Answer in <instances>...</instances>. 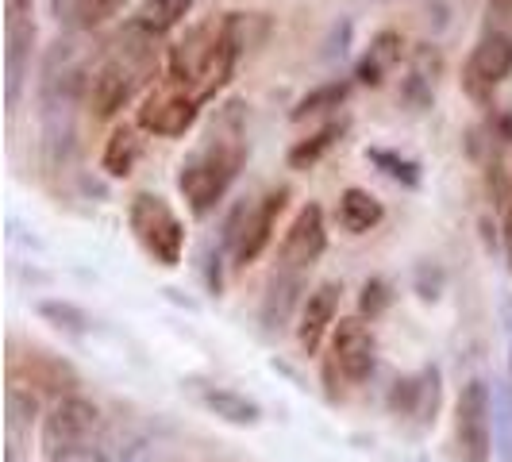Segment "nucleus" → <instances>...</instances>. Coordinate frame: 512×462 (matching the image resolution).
<instances>
[{"label":"nucleus","mask_w":512,"mask_h":462,"mask_svg":"<svg viewBox=\"0 0 512 462\" xmlns=\"http://www.w3.org/2000/svg\"><path fill=\"white\" fill-rule=\"evenodd\" d=\"M343 135H347V120H332V124H324L320 131H312L308 139L293 143L285 158H289V166H293V170H308V166H316L324 154L332 151Z\"/></svg>","instance_id":"20"},{"label":"nucleus","mask_w":512,"mask_h":462,"mask_svg":"<svg viewBox=\"0 0 512 462\" xmlns=\"http://www.w3.org/2000/svg\"><path fill=\"white\" fill-rule=\"evenodd\" d=\"M401 54H405V39L397 31H378L374 43H370V51L362 54L355 77H359L362 85H382L385 77L393 74V66L401 62Z\"/></svg>","instance_id":"18"},{"label":"nucleus","mask_w":512,"mask_h":462,"mask_svg":"<svg viewBox=\"0 0 512 462\" xmlns=\"http://www.w3.org/2000/svg\"><path fill=\"white\" fill-rule=\"evenodd\" d=\"M201 108H205V97L197 89H189L178 77L162 74L143 93L139 112H135V124L147 131V135L178 139V135H185V131L201 120Z\"/></svg>","instance_id":"4"},{"label":"nucleus","mask_w":512,"mask_h":462,"mask_svg":"<svg viewBox=\"0 0 512 462\" xmlns=\"http://www.w3.org/2000/svg\"><path fill=\"white\" fill-rule=\"evenodd\" d=\"M501 239H505V255H509V270H512V174H509V201H505V228H501Z\"/></svg>","instance_id":"29"},{"label":"nucleus","mask_w":512,"mask_h":462,"mask_svg":"<svg viewBox=\"0 0 512 462\" xmlns=\"http://www.w3.org/2000/svg\"><path fill=\"white\" fill-rule=\"evenodd\" d=\"M305 278L308 274H297V270H282L274 266V278L266 285V297H262V308H258V320L266 335H282L289 328V316L293 308L305 305L301 293H305Z\"/></svg>","instance_id":"12"},{"label":"nucleus","mask_w":512,"mask_h":462,"mask_svg":"<svg viewBox=\"0 0 512 462\" xmlns=\"http://www.w3.org/2000/svg\"><path fill=\"white\" fill-rule=\"evenodd\" d=\"M366 158H370V162L382 170L385 178L401 181L405 189H416V185H420V166H416L412 158H401V154L385 151V147H374V151H366Z\"/></svg>","instance_id":"24"},{"label":"nucleus","mask_w":512,"mask_h":462,"mask_svg":"<svg viewBox=\"0 0 512 462\" xmlns=\"http://www.w3.org/2000/svg\"><path fill=\"white\" fill-rule=\"evenodd\" d=\"M324 251H328V220H324V208L316 205V201H308L293 216V224L285 228L282 247H278V266L308 274L324 258Z\"/></svg>","instance_id":"10"},{"label":"nucleus","mask_w":512,"mask_h":462,"mask_svg":"<svg viewBox=\"0 0 512 462\" xmlns=\"http://www.w3.org/2000/svg\"><path fill=\"white\" fill-rule=\"evenodd\" d=\"M158 74V39H147L139 31L124 27V35L112 43V51L89 77V112L97 120H112L128 108Z\"/></svg>","instance_id":"2"},{"label":"nucleus","mask_w":512,"mask_h":462,"mask_svg":"<svg viewBox=\"0 0 512 462\" xmlns=\"http://www.w3.org/2000/svg\"><path fill=\"white\" fill-rule=\"evenodd\" d=\"M35 312H39V320H47L51 328H58V332H66V335H89L93 332L89 312H85L81 305H74V301L47 297V301H39V305H35Z\"/></svg>","instance_id":"21"},{"label":"nucleus","mask_w":512,"mask_h":462,"mask_svg":"<svg viewBox=\"0 0 512 462\" xmlns=\"http://www.w3.org/2000/svg\"><path fill=\"white\" fill-rule=\"evenodd\" d=\"M243 162H247V112L243 101H228L224 108H216L201 143L185 154L178 170L181 197L197 220L212 216L216 205L228 197Z\"/></svg>","instance_id":"1"},{"label":"nucleus","mask_w":512,"mask_h":462,"mask_svg":"<svg viewBox=\"0 0 512 462\" xmlns=\"http://www.w3.org/2000/svg\"><path fill=\"white\" fill-rule=\"evenodd\" d=\"M335 220H339V228L347 231V235H366V231H374L385 220V205L370 193V189L351 185V189L339 193Z\"/></svg>","instance_id":"16"},{"label":"nucleus","mask_w":512,"mask_h":462,"mask_svg":"<svg viewBox=\"0 0 512 462\" xmlns=\"http://www.w3.org/2000/svg\"><path fill=\"white\" fill-rule=\"evenodd\" d=\"M197 8V0H143L135 12H131L128 27L147 35V39H166L170 31H178L189 12Z\"/></svg>","instance_id":"15"},{"label":"nucleus","mask_w":512,"mask_h":462,"mask_svg":"<svg viewBox=\"0 0 512 462\" xmlns=\"http://www.w3.org/2000/svg\"><path fill=\"white\" fill-rule=\"evenodd\" d=\"M101 428V409L81 397V393H66L58 397L47 416H43V428H39V451L47 459H58L66 451H77L85 443H93V432Z\"/></svg>","instance_id":"6"},{"label":"nucleus","mask_w":512,"mask_h":462,"mask_svg":"<svg viewBox=\"0 0 512 462\" xmlns=\"http://www.w3.org/2000/svg\"><path fill=\"white\" fill-rule=\"evenodd\" d=\"M509 77H512V35L501 31V27H493V31H486L474 43V51L466 54L462 93L474 104H489Z\"/></svg>","instance_id":"7"},{"label":"nucleus","mask_w":512,"mask_h":462,"mask_svg":"<svg viewBox=\"0 0 512 462\" xmlns=\"http://www.w3.org/2000/svg\"><path fill=\"white\" fill-rule=\"evenodd\" d=\"M497 312H501V332H505V347H509V382H512V293H501Z\"/></svg>","instance_id":"28"},{"label":"nucleus","mask_w":512,"mask_h":462,"mask_svg":"<svg viewBox=\"0 0 512 462\" xmlns=\"http://www.w3.org/2000/svg\"><path fill=\"white\" fill-rule=\"evenodd\" d=\"M193 397L201 401V409L212 412L224 424H235V428H255V424H262V405H258L255 397L231 389V385H193Z\"/></svg>","instance_id":"14"},{"label":"nucleus","mask_w":512,"mask_h":462,"mask_svg":"<svg viewBox=\"0 0 512 462\" xmlns=\"http://www.w3.org/2000/svg\"><path fill=\"white\" fill-rule=\"evenodd\" d=\"M455 455L459 462H493V385L470 378L455 401Z\"/></svg>","instance_id":"5"},{"label":"nucleus","mask_w":512,"mask_h":462,"mask_svg":"<svg viewBox=\"0 0 512 462\" xmlns=\"http://www.w3.org/2000/svg\"><path fill=\"white\" fill-rule=\"evenodd\" d=\"M389 305H393V285L385 282V278H366V282H362V293H359V312H362V316L378 320Z\"/></svg>","instance_id":"25"},{"label":"nucleus","mask_w":512,"mask_h":462,"mask_svg":"<svg viewBox=\"0 0 512 462\" xmlns=\"http://www.w3.org/2000/svg\"><path fill=\"white\" fill-rule=\"evenodd\" d=\"M12 382L35 385V389H47V393H74L77 389V370L66 359L58 355H47V351H31L24 362V378H12Z\"/></svg>","instance_id":"17"},{"label":"nucleus","mask_w":512,"mask_h":462,"mask_svg":"<svg viewBox=\"0 0 512 462\" xmlns=\"http://www.w3.org/2000/svg\"><path fill=\"white\" fill-rule=\"evenodd\" d=\"M285 205H289V189L285 185L282 189H270L255 205H239V231H235V247H231L235 270H247L274 243L278 216L285 212Z\"/></svg>","instance_id":"8"},{"label":"nucleus","mask_w":512,"mask_h":462,"mask_svg":"<svg viewBox=\"0 0 512 462\" xmlns=\"http://www.w3.org/2000/svg\"><path fill=\"white\" fill-rule=\"evenodd\" d=\"M128 228L143 255L162 270H178L185 258V224L166 197L151 189H139L128 201Z\"/></svg>","instance_id":"3"},{"label":"nucleus","mask_w":512,"mask_h":462,"mask_svg":"<svg viewBox=\"0 0 512 462\" xmlns=\"http://www.w3.org/2000/svg\"><path fill=\"white\" fill-rule=\"evenodd\" d=\"M332 366L351 385H362L378 370V335L366 316H343L332 328Z\"/></svg>","instance_id":"9"},{"label":"nucleus","mask_w":512,"mask_h":462,"mask_svg":"<svg viewBox=\"0 0 512 462\" xmlns=\"http://www.w3.org/2000/svg\"><path fill=\"white\" fill-rule=\"evenodd\" d=\"M351 97V81H324L316 89H308L305 97L297 101V108L289 112L293 120H305V116H320V112H332L339 104Z\"/></svg>","instance_id":"23"},{"label":"nucleus","mask_w":512,"mask_h":462,"mask_svg":"<svg viewBox=\"0 0 512 462\" xmlns=\"http://www.w3.org/2000/svg\"><path fill=\"white\" fill-rule=\"evenodd\" d=\"M393 416H416L420 424H432L439 412V366H424L416 378H401L389 393Z\"/></svg>","instance_id":"13"},{"label":"nucleus","mask_w":512,"mask_h":462,"mask_svg":"<svg viewBox=\"0 0 512 462\" xmlns=\"http://www.w3.org/2000/svg\"><path fill=\"white\" fill-rule=\"evenodd\" d=\"M139 124L131 128V124H120V128L108 135V143H104V154H101V166L108 178H128L131 170H135V162H139V154H143V139H139Z\"/></svg>","instance_id":"19"},{"label":"nucleus","mask_w":512,"mask_h":462,"mask_svg":"<svg viewBox=\"0 0 512 462\" xmlns=\"http://www.w3.org/2000/svg\"><path fill=\"white\" fill-rule=\"evenodd\" d=\"M120 8H124V0H77V24L93 31V27L108 24Z\"/></svg>","instance_id":"26"},{"label":"nucleus","mask_w":512,"mask_h":462,"mask_svg":"<svg viewBox=\"0 0 512 462\" xmlns=\"http://www.w3.org/2000/svg\"><path fill=\"white\" fill-rule=\"evenodd\" d=\"M47 462H108V455H104V447H97V443H85V447H77V451H66V455H58V459H47Z\"/></svg>","instance_id":"27"},{"label":"nucleus","mask_w":512,"mask_h":462,"mask_svg":"<svg viewBox=\"0 0 512 462\" xmlns=\"http://www.w3.org/2000/svg\"><path fill=\"white\" fill-rule=\"evenodd\" d=\"M339 282H320L301 305V320H297V343L305 355H316L324 347V335L335 328V316H339Z\"/></svg>","instance_id":"11"},{"label":"nucleus","mask_w":512,"mask_h":462,"mask_svg":"<svg viewBox=\"0 0 512 462\" xmlns=\"http://www.w3.org/2000/svg\"><path fill=\"white\" fill-rule=\"evenodd\" d=\"M493 455L512 462V382H493Z\"/></svg>","instance_id":"22"}]
</instances>
